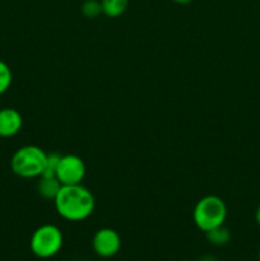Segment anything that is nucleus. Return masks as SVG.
<instances>
[{
    "mask_svg": "<svg viewBox=\"0 0 260 261\" xmlns=\"http://www.w3.org/2000/svg\"><path fill=\"white\" fill-rule=\"evenodd\" d=\"M54 205L61 218L69 222H81L92 216L96 206L94 196L86 186L61 185Z\"/></svg>",
    "mask_w": 260,
    "mask_h": 261,
    "instance_id": "obj_1",
    "label": "nucleus"
},
{
    "mask_svg": "<svg viewBox=\"0 0 260 261\" xmlns=\"http://www.w3.org/2000/svg\"><path fill=\"white\" fill-rule=\"evenodd\" d=\"M47 153L37 145H24L15 150L10 160L13 173L22 178L41 177L45 171Z\"/></svg>",
    "mask_w": 260,
    "mask_h": 261,
    "instance_id": "obj_2",
    "label": "nucleus"
},
{
    "mask_svg": "<svg viewBox=\"0 0 260 261\" xmlns=\"http://www.w3.org/2000/svg\"><path fill=\"white\" fill-rule=\"evenodd\" d=\"M227 218V206L223 199L217 195H206L196 203L193 211V219L200 231L209 232L223 226Z\"/></svg>",
    "mask_w": 260,
    "mask_h": 261,
    "instance_id": "obj_3",
    "label": "nucleus"
},
{
    "mask_svg": "<svg viewBox=\"0 0 260 261\" xmlns=\"http://www.w3.org/2000/svg\"><path fill=\"white\" fill-rule=\"evenodd\" d=\"M63 244V232L55 224H42L35 229L30 240L31 251L38 259L54 257L59 254Z\"/></svg>",
    "mask_w": 260,
    "mask_h": 261,
    "instance_id": "obj_4",
    "label": "nucleus"
},
{
    "mask_svg": "<svg viewBox=\"0 0 260 261\" xmlns=\"http://www.w3.org/2000/svg\"><path fill=\"white\" fill-rule=\"evenodd\" d=\"M55 176L61 185H78L86 176V165L79 155H61Z\"/></svg>",
    "mask_w": 260,
    "mask_h": 261,
    "instance_id": "obj_5",
    "label": "nucleus"
},
{
    "mask_svg": "<svg viewBox=\"0 0 260 261\" xmlns=\"http://www.w3.org/2000/svg\"><path fill=\"white\" fill-rule=\"evenodd\" d=\"M92 247L99 257L110 259L121 249V237L115 229L101 228L94 233L92 239Z\"/></svg>",
    "mask_w": 260,
    "mask_h": 261,
    "instance_id": "obj_6",
    "label": "nucleus"
},
{
    "mask_svg": "<svg viewBox=\"0 0 260 261\" xmlns=\"http://www.w3.org/2000/svg\"><path fill=\"white\" fill-rule=\"evenodd\" d=\"M23 126V117L13 107L0 109V137L10 138L17 135Z\"/></svg>",
    "mask_w": 260,
    "mask_h": 261,
    "instance_id": "obj_7",
    "label": "nucleus"
},
{
    "mask_svg": "<svg viewBox=\"0 0 260 261\" xmlns=\"http://www.w3.org/2000/svg\"><path fill=\"white\" fill-rule=\"evenodd\" d=\"M37 182V191L43 199H50L54 200L55 196L58 195L59 190L61 188V184L59 182V180L56 177H47V176H41L38 177Z\"/></svg>",
    "mask_w": 260,
    "mask_h": 261,
    "instance_id": "obj_8",
    "label": "nucleus"
},
{
    "mask_svg": "<svg viewBox=\"0 0 260 261\" xmlns=\"http://www.w3.org/2000/svg\"><path fill=\"white\" fill-rule=\"evenodd\" d=\"M102 13L109 18H117L129 8V0H101Z\"/></svg>",
    "mask_w": 260,
    "mask_h": 261,
    "instance_id": "obj_9",
    "label": "nucleus"
},
{
    "mask_svg": "<svg viewBox=\"0 0 260 261\" xmlns=\"http://www.w3.org/2000/svg\"><path fill=\"white\" fill-rule=\"evenodd\" d=\"M206 240L211 242L212 245H216V246H224V245L228 244L231 241V232L228 228H226L223 226H219L217 228L212 229V231L206 232Z\"/></svg>",
    "mask_w": 260,
    "mask_h": 261,
    "instance_id": "obj_10",
    "label": "nucleus"
},
{
    "mask_svg": "<svg viewBox=\"0 0 260 261\" xmlns=\"http://www.w3.org/2000/svg\"><path fill=\"white\" fill-rule=\"evenodd\" d=\"M82 14L89 19H94L98 15L103 14L102 13V4L99 0H84L81 7Z\"/></svg>",
    "mask_w": 260,
    "mask_h": 261,
    "instance_id": "obj_11",
    "label": "nucleus"
},
{
    "mask_svg": "<svg viewBox=\"0 0 260 261\" xmlns=\"http://www.w3.org/2000/svg\"><path fill=\"white\" fill-rule=\"evenodd\" d=\"M13 82V74L5 61L0 59V96L9 89Z\"/></svg>",
    "mask_w": 260,
    "mask_h": 261,
    "instance_id": "obj_12",
    "label": "nucleus"
},
{
    "mask_svg": "<svg viewBox=\"0 0 260 261\" xmlns=\"http://www.w3.org/2000/svg\"><path fill=\"white\" fill-rule=\"evenodd\" d=\"M60 154L58 153H50L47 154V161H46V167L43 171L42 176H47V177H56V168H58L59 161H60Z\"/></svg>",
    "mask_w": 260,
    "mask_h": 261,
    "instance_id": "obj_13",
    "label": "nucleus"
},
{
    "mask_svg": "<svg viewBox=\"0 0 260 261\" xmlns=\"http://www.w3.org/2000/svg\"><path fill=\"white\" fill-rule=\"evenodd\" d=\"M255 219H256V223L260 226V206L256 209V213H255Z\"/></svg>",
    "mask_w": 260,
    "mask_h": 261,
    "instance_id": "obj_14",
    "label": "nucleus"
},
{
    "mask_svg": "<svg viewBox=\"0 0 260 261\" xmlns=\"http://www.w3.org/2000/svg\"><path fill=\"white\" fill-rule=\"evenodd\" d=\"M172 2L176 3V4H189L191 0H172Z\"/></svg>",
    "mask_w": 260,
    "mask_h": 261,
    "instance_id": "obj_15",
    "label": "nucleus"
},
{
    "mask_svg": "<svg viewBox=\"0 0 260 261\" xmlns=\"http://www.w3.org/2000/svg\"><path fill=\"white\" fill-rule=\"evenodd\" d=\"M200 261H218L217 259H214V257H211V256H208V257H204V259H201Z\"/></svg>",
    "mask_w": 260,
    "mask_h": 261,
    "instance_id": "obj_16",
    "label": "nucleus"
},
{
    "mask_svg": "<svg viewBox=\"0 0 260 261\" xmlns=\"http://www.w3.org/2000/svg\"><path fill=\"white\" fill-rule=\"evenodd\" d=\"M259 261H260V250H259Z\"/></svg>",
    "mask_w": 260,
    "mask_h": 261,
    "instance_id": "obj_17",
    "label": "nucleus"
},
{
    "mask_svg": "<svg viewBox=\"0 0 260 261\" xmlns=\"http://www.w3.org/2000/svg\"><path fill=\"white\" fill-rule=\"evenodd\" d=\"M181 261H191V260H181Z\"/></svg>",
    "mask_w": 260,
    "mask_h": 261,
    "instance_id": "obj_18",
    "label": "nucleus"
}]
</instances>
